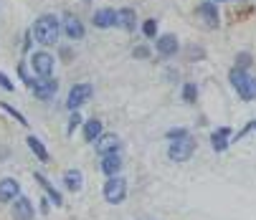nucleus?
<instances>
[{"label": "nucleus", "mask_w": 256, "mask_h": 220, "mask_svg": "<svg viewBox=\"0 0 256 220\" xmlns=\"http://www.w3.org/2000/svg\"><path fill=\"white\" fill-rule=\"evenodd\" d=\"M92 94H94V86H92V84H76L74 89L68 91L66 106L71 109V112H76V109H79L82 104H86V101L92 99Z\"/></svg>", "instance_id": "nucleus-4"}, {"label": "nucleus", "mask_w": 256, "mask_h": 220, "mask_svg": "<svg viewBox=\"0 0 256 220\" xmlns=\"http://www.w3.org/2000/svg\"><path fill=\"white\" fill-rule=\"evenodd\" d=\"M248 63H251V56H248V53H241V56L236 58V68H244V71H246Z\"/></svg>", "instance_id": "nucleus-27"}, {"label": "nucleus", "mask_w": 256, "mask_h": 220, "mask_svg": "<svg viewBox=\"0 0 256 220\" xmlns=\"http://www.w3.org/2000/svg\"><path fill=\"white\" fill-rule=\"evenodd\" d=\"M241 94V99L244 101H251V99H256V79H248V84L244 86V91H238Z\"/></svg>", "instance_id": "nucleus-22"}, {"label": "nucleus", "mask_w": 256, "mask_h": 220, "mask_svg": "<svg viewBox=\"0 0 256 220\" xmlns=\"http://www.w3.org/2000/svg\"><path fill=\"white\" fill-rule=\"evenodd\" d=\"M102 170L112 177V175H117L120 170H122V157L117 155V152H112V155H104L102 157Z\"/></svg>", "instance_id": "nucleus-16"}, {"label": "nucleus", "mask_w": 256, "mask_h": 220, "mask_svg": "<svg viewBox=\"0 0 256 220\" xmlns=\"http://www.w3.org/2000/svg\"><path fill=\"white\" fill-rule=\"evenodd\" d=\"M18 193H20L18 180H13V177H3V180H0V203H10V200H16Z\"/></svg>", "instance_id": "nucleus-7"}, {"label": "nucleus", "mask_w": 256, "mask_h": 220, "mask_svg": "<svg viewBox=\"0 0 256 220\" xmlns=\"http://www.w3.org/2000/svg\"><path fill=\"white\" fill-rule=\"evenodd\" d=\"M178 38L172 33H165V35H160L158 38V51L162 53V56H172V53H178Z\"/></svg>", "instance_id": "nucleus-13"}, {"label": "nucleus", "mask_w": 256, "mask_h": 220, "mask_svg": "<svg viewBox=\"0 0 256 220\" xmlns=\"http://www.w3.org/2000/svg\"><path fill=\"white\" fill-rule=\"evenodd\" d=\"M114 23H117V10H112V8H102V10L94 13V25L96 28H112Z\"/></svg>", "instance_id": "nucleus-11"}, {"label": "nucleus", "mask_w": 256, "mask_h": 220, "mask_svg": "<svg viewBox=\"0 0 256 220\" xmlns=\"http://www.w3.org/2000/svg\"><path fill=\"white\" fill-rule=\"evenodd\" d=\"M28 147H30V152L38 157L41 162H48V150L41 144V139L38 137H28Z\"/></svg>", "instance_id": "nucleus-20"}, {"label": "nucleus", "mask_w": 256, "mask_h": 220, "mask_svg": "<svg viewBox=\"0 0 256 220\" xmlns=\"http://www.w3.org/2000/svg\"><path fill=\"white\" fill-rule=\"evenodd\" d=\"M182 137H188L186 129H170L168 132V139H182Z\"/></svg>", "instance_id": "nucleus-28"}, {"label": "nucleus", "mask_w": 256, "mask_h": 220, "mask_svg": "<svg viewBox=\"0 0 256 220\" xmlns=\"http://www.w3.org/2000/svg\"><path fill=\"white\" fill-rule=\"evenodd\" d=\"M228 139H231V129L228 127H221V129H216L210 142H213V150L216 152H224L226 147H228Z\"/></svg>", "instance_id": "nucleus-15"}, {"label": "nucleus", "mask_w": 256, "mask_h": 220, "mask_svg": "<svg viewBox=\"0 0 256 220\" xmlns=\"http://www.w3.org/2000/svg\"><path fill=\"white\" fill-rule=\"evenodd\" d=\"M36 182H38V185L48 193V198H51V203H54V205H61V193H58L56 188H51V182H48L41 172H36Z\"/></svg>", "instance_id": "nucleus-18"}, {"label": "nucleus", "mask_w": 256, "mask_h": 220, "mask_svg": "<svg viewBox=\"0 0 256 220\" xmlns=\"http://www.w3.org/2000/svg\"><path fill=\"white\" fill-rule=\"evenodd\" d=\"M142 33L148 35V38H155V33H158V23H155V20H144V25H142Z\"/></svg>", "instance_id": "nucleus-23"}, {"label": "nucleus", "mask_w": 256, "mask_h": 220, "mask_svg": "<svg viewBox=\"0 0 256 220\" xmlns=\"http://www.w3.org/2000/svg\"><path fill=\"white\" fill-rule=\"evenodd\" d=\"M94 144H96V152L104 157V155H112L120 150V137L117 134H102Z\"/></svg>", "instance_id": "nucleus-9"}, {"label": "nucleus", "mask_w": 256, "mask_h": 220, "mask_svg": "<svg viewBox=\"0 0 256 220\" xmlns=\"http://www.w3.org/2000/svg\"><path fill=\"white\" fill-rule=\"evenodd\" d=\"M117 25L124 28V30H134V28H137V13H134L132 8L117 10Z\"/></svg>", "instance_id": "nucleus-14"}, {"label": "nucleus", "mask_w": 256, "mask_h": 220, "mask_svg": "<svg viewBox=\"0 0 256 220\" xmlns=\"http://www.w3.org/2000/svg\"><path fill=\"white\" fill-rule=\"evenodd\" d=\"M196 86L193 84H186V89H182V99H186V101H196Z\"/></svg>", "instance_id": "nucleus-25"}, {"label": "nucleus", "mask_w": 256, "mask_h": 220, "mask_svg": "<svg viewBox=\"0 0 256 220\" xmlns=\"http://www.w3.org/2000/svg\"><path fill=\"white\" fill-rule=\"evenodd\" d=\"M82 182H84V177H82L79 170H66V175H64V185H66L71 193H79V190H82Z\"/></svg>", "instance_id": "nucleus-17"}, {"label": "nucleus", "mask_w": 256, "mask_h": 220, "mask_svg": "<svg viewBox=\"0 0 256 220\" xmlns=\"http://www.w3.org/2000/svg\"><path fill=\"white\" fill-rule=\"evenodd\" d=\"M104 198H106V203L120 205L127 198V182L120 175H112V177L104 182Z\"/></svg>", "instance_id": "nucleus-2"}, {"label": "nucleus", "mask_w": 256, "mask_h": 220, "mask_svg": "<svg viewBox=\"0 0 256 220\" xmlns=\"http://www.w3.org/2000/svg\"><path fill=\"white\" fill-rule=\"evenodd\" d=\"M228 79H231V84H234L238 91H244V86L248 84V76H246V71H244V68H234Z\"/></svg>", "instance_id": "nucleus-21"}, {"label": "nucleus", "mask_w": 256, "mask_h": 220, "mask_svg": "<svg viewBox=\"0 0 256 220\" xmlns=\"http://www.w3.org/2000/svg\"><path fill=\"white\" fill-rule=\"evenodd\" d=\"M58 33H61V25H58V18H56V15H41L38 20L33 23L36 41L44 43V46L56 43V41H58Z\"/></svg>", "instance_id": "nucleus-1"}, {"label": "nucleus", "mask_w": 256, "mask_h": 220, "mask_svg": "<svg viewBox=\"0 0 256 220\" xmlns=\"http://www.w3.org/2000/svg\"><path fill=\"white\" fill-rule=\"evenodd\" d=\"M0 86H3L6 91H13V89H16V86H13V81L6 76V73H0Z\"/></svg>", "instance_id": "nucleus-29"}, {"label": "nucleus", "mask_w": 256, "mask_h": 220, "mask_svg": "<svg viewBox=\"0 0 256 220\" xmlns=\"http://www.w3.org/2000/svg\"><path fill=\"white\" fill-rule=\"evenodd\" d=\"M13 218L16 220H33V203L28 198H16V203H13Z\"/></svg>", "instance_id": "nucleus-10"}, {"label": "nucleus", "mask_w": 256, "mask_h": 220, "mask_svg": "<svg viewBox=\"0 0 256 220\" xmlns=\"http://www.w3.org/2000/svg\"><path fill=\"white\" fill-rule=\"evenodd\" d=\"M198 15L203 18V23L208 28H218V23H221V18H218V8L210 3V0H206V3L198 5Z\"/></svg>", "instance_id": "nucleus-8"}, {"label": "nucleus", "mask_w": 256, "mask_h": 220, "mask_svg": "<svg viewBox=\"0 0 256 220\" xmlns=\"http://www.w3.org/2000/svg\"><path fill=\"white\" fill-rule=\"evenodd\" d=\"M254 127H256V122H254Z\"/></svg>", "instance_id": "nucleus-31"}, {"label": "nucleus", "mask_w": 256, "mask_h": 220, "mask_svg": "<svg viewBox=\"0 0 256 220\" xmlns=\"http://www.w3.org/2000/svg\"><path fill=\"white\" fill-rule=\"evenodd\" d=\"M99 137H102V122H99V119L86 122V124H84V139H86V142H96Z\"/></svg>", "instance_id": "nucleus-19"}, {"label": "nucleus", "mask_w": 256, "mask_h": 220, "mask_svg": "<svg viewBox=\"0 0 256 220\" xmlns=\"http://www.w3.org/2000/svg\"><path fill=\"white\" fill-rule=\"evenodd\" d=\"M64 28H66V35H68V38H74V41L84 38V25H82L79 18L66 15V18H64Z\"/></svg>", "instance_id": "nucleus-12"}, {"label": "nucleus", "mask_w": 256, "mask_h": 220, "mask_svg": "<svg viewBox=\"0 0 256 220\" xmlns=\"http://www.w3.org/2000/svg\"><path fill=\"white\" fill-rule=\"evenodd\" d=\"M79 124H82V114H79V112H74V114H71V119H68V132H74Z\"/></svg>", "instance_id": "nucleus-26"}, {"label": "nucleus", "mask_w": 256, "mask_h": 220, "mask_svg": "<svg viewBox=\"0 0 256 220\" xmlns=\"http://www.w3.org/2000/svg\"><path fill=\"white\" fill-rule=\"evenodd\" d=\"M193 152H196V142H193L190 137H182V139H175V142L170 144L168 157H170L172 162H186V160H190Z\"/></svg>", "instance_id": "nucleus-3"}, {"label": "nucleus", "mask_w": 256, "mask_h": 220, "mask_svg": "<svg viewBox=\"0 0 256 220\" xmlns=\"http://www.w3.org/2000/svg\"><path fill=\"white\" fill-rule=\"evenodd\" d=\"M30 66H33V71L38 73V76H51V71H54V56L46 53V51H38V53L30 56Z\"/></svg>", "instance_id": "nucleus-6"}, {"label": "nucleus", "mask_w": 256, "mask_h": 220, "mask_svg": "<svg viewBox=\"0 0 256 220\" xmlns=\"http://www.w3.org/2000/svg\"><path fill=\"white\" fill-rule=\"evenodd\" d=\"M3 112H8V114H10V117H16V122H20V124H23V127H26V124H28V122H26V117H23V114H20V112H16V109H13V106H8V104H3Z\"/></svg>", "instance_id": "nucleus-24"}, {"label": "nucleus", "mask_w": 256, "mask_h": 220, "mask_svg": "<svg viewBox=\"0 0 256 220\" xmlns=\"http://www.w3.org/2000/svg\"><path fill=\"white\" fill-rule=\"evenodd\" d=\"M134 56H137V58H144V56H148V48H142V46L134 48Z\"/></svg>", "instance_id": "nucleus-30"}, {"label": "nucleus", "mask_w": 256, "mask_h": 220, "mask_svg": "<svg viewBox=\"0 0 256 220\" xmlns=\"http://www.w3.org/2000/svg\"><path fill=\"white\" fill-rule=\"evenodd\" d=\"M56 91H58V81L51 79V76H41V81H36V84H33V94H36V99L48 101V99L56 96Z\"/></svg>", "instance_id": "nucleus-5"}]
</instances>
